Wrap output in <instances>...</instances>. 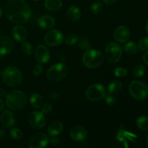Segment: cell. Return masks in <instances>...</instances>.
Masks as SVG:
<instances>
[{
	"mask_svg": "<svg viewBox=\"0 0 148 148\" xmlns=\"http://www.w3.org/2000/svg\"><path fill=\"white\" fill-rule=\"evenodd\" d=\"M5 12L10 21L19 25L26 23L31 16L30 6L25 0H10Z\"/></svg>",
	"mask_w": 148,
	"mask_h": 148,
	"instance_id": "6da1fadb",
	"label": "cell"
},
{
	"mask_svg": "<svg viewBox=\"0 0 148 148\" xmlns=\"http://www.w3.org/2000/svg\"><path fill=\"white\" fill-rule=\"evenodd\" d=\"M6 104L7 107L13 111H18L25 106L27 97L20 90H13L6 95Z\"/></svg>",
	"mask_w": 148,
	"mask_h": 148,
	"instance_id": "7a4b0ae2",
	"label": "cell"
},
{
	"mask_svg": "<svg viewBox=\"0 0 148 148\" xmlns=\"http://www.w3.org/2000/svg\"><path fill=\"white\" fill-rule=\"evenodd\" d=\"M82 62L86 67L95 69L99 67L103 62V56L100 51L88 49L82 57Z\"/></svg>",
	"mask_w": 148,
	"mask_h": 148,
	"instance_id": "3957f363",
	"label": "cell"
},
{
	"mask_svg": "<svg viewBox=\"0 0 148 148\" xmlns=\"http://www.w3.org/2000/svg\"><path fill=\"white\" fill-rule=\"evenodd\" d=\"M2 78L6 85L14 88L20 85L23 80V75L18 68L11 66L4 69Z\"/></svg>",
	"mask_w": 148,
	"mask_h": 148,
	"instance_id": "277c9868",
	"label": "cell"
},
{
	"mask_svg": "<svg viewBox=\"0 0 148 148\" xmlns=\"http://www.w3.org/2000/svg\"><path fill=\"white\" fill-rule=\"evenodd\" d=\"M69 73L67 66L63 63H58L53 65L48 70L46 77L48 79L53 82H58L64 79Z\"/></svg>",
	"mask_w": 148,
	"mask_h": 148,
	"instance_id": "5b68a950",
	"label": "cell"
},
{
	"mask_svg": "<svg viewBox=\"0 0 148 148\" xmlns=\"http://www.w3.org/2000/svg\"><path fill=\"white\" fill-rule=\"evenodd\" d=\"M129 91L131 96L137 101L145 99L148 96V86L140 81H132L129 87Z\"/></svg>",
	"mask_w": 148,
	"mask_h": 148,
	"instance_id": "8992f818",
	"label": "cell"
},
{
	"mask_svg": "<svg viewBox=\"0 0 148 148\" xmlns=\"http://www.w3.org/2000/svg\"><path fill=\"white\" fill-rule=\"evenodd\" d=\"M105 54L107 59L110 62L116 63L122 56V49L121 47L116 43H110L107 45L105 49Z\"/></svg>",
	"mask_w": 148,
	"mask_h": 148,
	"instance_id": "52a82bcc",
	"label": "cell"
},
{
	"mask_svg": "<svg viewBox=\"0 0 148 148\" xmlns=\"http://www.w3.org/2000/svg\"><path fill=\"white\" fill-rule=\"evenodd\" d=\"M85 95L90 101H101L106 96L105 88L101 84H94L87 89Z\"/></svg>",
	"mask_w": 148,
	"mask_h": 148,
	"instance_id": "ba28073f",
	"label": "cell"
},
{
	"mask_svg": "<svg viewBox=\"0 0 148 148\" xmlns=\"http://www.w3.org/2000/svg\"><path fill=\"white\" fill-rule=\"evenodd\" d=\"M64 40V36L61 31L58 30H51L47 32L44 36V41L48 46H59Z\"/></svg>",
	"mask_w": 148,
	"mask_h": 148,
	"instance_id": "9c48e42d",
	"label": "cell"
},
{
	"mask_svg": "<svg viewBox=\"0 0 148 148\" xmlns=\"http://www.w3.org/2000/svg\"><path fill=\"white\" fill-rule=\"evenodd\" d=\"M29 123L35 130H40L46 124L44 114L41 111H33L29 116Z\"/></svg>",
	"mask_w": 148,
	"mask_h": 148,
	"instance_id": "30bf717a",
	"label": "cell"
},
{
	"mask_svg": "<svg viewBox=\"0 0 148 148\" xmlns=\"http://www.w3.org/2000/svg\"><path fill=\"white\" fill-rule=\"evenodd\" d=\"M49 143V138L43 132H38L33 134L29 140V147L43 148Z\"/></svg>",
	"mask_w": 148,
	"mask_h": 148,
	"instance_id": "8fae6325",
	"label": "cell"
},
{
	"mask_svg": "<svg viewBox=\"0 0 148 148\" xmlns=\"http://www.w3.org/2000/svg\"><path fill=\"white\" fill-rule=\"evenodd\" d=\"M35 58L39 64H44L50 59V52L43 45H38L35 50Z\"/></svg>",
	"mask_w": 148,
	"mask_h": 148,
	"instance_id": "7c38bea8",
	"label": "cell"
},
{
	"mask_svg": "<svg viewBox=\"0 0 148 148\" xmlns=\"http://www.w3.org/2000/svg\"><path fill=\"white\" fill-rule=\"evenodd\" d=\"M114 36L116 41L119 43H125L130 37V30L126 26L120 25L114 31Z\"/></svg>",
	"mask_w": 148,
	"mask_h": 148,
	"instance_id": "4fadbf2b",
	"label": "cell"
},
{
	"mask_svg": "<svg viewBox=\"0 0 148 148\" xmlns=\"http://www.w3.org/2000/svg\"><path fill=\"white\" fill-rule=\"evenodd\" d=\"M14 43L8 37H0V56H5L12 51Z\"/></svg>",
	"mask_w": 148,
	"mask_h": 148,
	"instance_id": "5bb4252c",
	"label": "cell"
},
{
	"mask_svg": "<svg viewBox=\"0 0 148 148\" xmlns=\"http://www.w3.org/2000/svg\"><path fill=\"white\" fill-rule=\"evenodd\" d=\"M70 137L75 141L82 142L86 139L87 132L83 127L80 126H75L71 129Z\"/></svg>",
	"mask_w": 148,
	"mask_h": 148,
	"instance_id": "9a60e30c",
	"label": "cell"
},
{
	"mask_svg": "<svg viewBox=\"0 0 148 148\" xmlns=\"http://www.w3.org/2000/svg\"><path fill=\"white\" fill-rule=\"evenodd\" d=\"M12 35L14 40L18 42H23L27 38V30L25 28V27L18 24L12 28Z\"/></svg>",
	"mask_w": 148,
	"mask_h": 148,
	"instance_id": "2e32d148",
	"label": "cell"
},
{
	"mask_svg": "<svg viewBox=\"0 0 148 148\" xmlns=\"http://www.w3.org/2000/svg\"><path fill=\"white\" fill-rule=\"evenodd\" d=\"M0 119L3 125L7 128H10L14 124V117L12 113L8 110H5L1 113Z\"/></svg>",
	"mask_w": 148,
	"mask_h": 148,
	"instance_id": "e0dca14e",
	"label": "cell"
},
{
	"mask_svg": "<svg viewBox=\"0 0 148 148\" xmlns=\"http://www.w3.org/2000/svg\"><path fill=\"white\" fill-rule=\"evenodd\" d=\"M38 24L43 29H51L54 26L55 20L51 16L43 15L38 19Z\"/></svg>",
	"mask_w": 148,
	"mask_h": 148,
	"instance_id": "ac0fdd59",
	"label": "cell"
},
{
	"mask_svg": "<svg viewBox=\"0 0 148 148\" xmlns=\"http://www.w3.org/2000/svg\"><path fill=\"white\" fill-rule=\"evenodd\" d=\"M64 126L60 121H53L48 127L47 132L51 137H55L57 136L63 131Z\"/></svg>",
	"mask_w": 148,
	"mask_h": 148,
	"instance_id": "d6986e66",
	"label": "cell"
},
{
	"mask_svg": "<svg viewBox=\"0 0 148 148\" xmlns=\"http://www.w3.org/2000/svg\"><path fill=\"white\" fill-rule=\"evenodd\" d=\"M44 6L49 11H57L62 7V0H46Z\"/></svg>",
	"mask_w": 148,
	"mask_h": 148,
	"instance_id": "ffe728a7",
	"label": "cell"
},
{
	"mask_svg": "<svg viewBox=\"0 0 148 148\" xmlns=\"http://www.w3.org/2000/svg\"><path fill=\"white\" fill-rule=\"evenodd\" d=\"M68 17L73 21H77L81 17V11L76 6H70L67 10Z\"/></svg>",
	"mask_w": 148,
	"mask_h": 148,
	"instance_id": "44dd1931",
	"label": "cell"
},
{
	"mask_svg": "<svg viewBox=\"0 0 148 148\" xmlns=\"http://www.w3.org/2000/svg\"><path fill=\"white\" fill-rule=\"evenodd\" d=\"M30 102L32 106L34 107L35 108H41L43 102V97L38 93H34L30 96Z\"/></svg>",
	"mask_w": 148,
	"mask_h": 148,
	"instance_id": "7402d4cb",
	"label": "cell"
},
{
	"mask_svg": "<svg viewBox=\"0 0 148 148\" xmlns=\"http://www.w3.org/2000/svg\"><path fill=\"white\" fill-rule=\"evenodd\" d=\"M122 88V84L119 81H113L109 84L108 87V94L111 95H116L121 91Z\"/></svg>",
	"mask_w": 148,
	"mask_h": 148,
	"instance_id": "603a6c76",
	"label": "cell"
},
{
	"mask_svg": "<svg viewBox=\"0 0 148 148\" xmlns=\"http://www.w3.org/2000/svg\"><path fill=\"white\" fill-rule=\"evenodd\" d=\"M137 125L143 131H148V116H141L137 119Z\"/></svg>",
	"mask_w": 148,
	"mask_h": 148,
	"instance_id": "cb8c5ba5",
	"label": "cell"
},
{
	"mask_svg": "<svg viewBox=\"0 0 148 148\" xmlns=\"http://www.w3.org/2000/svg\"><path fill=\"white\" fill-rule=\"evenodd\" d=\"M137 49H138V47H137V43L133 41L128 42L124 46V51L130 55L134 54V53H137Z\"/></svg>",
	"mask_w": 148,
	"mask_h": 148,
	"instance_id": "d4e9b609",
	"label": "cell"
},
{
	"mask_svg": "<svg viewBox=\"0 0 148 148\" xmlns=\"http://www.w3.org/2000/svg\"><path fill=\"white\" fill-rule=\"evenodd\" d=\"M145 72V66L143 64L137 65L133 69V75L136 77H140L143 76Z\"/></svg>",
	"mask_w": 148,
	"mask_h": 148,
	"instance_id": "484cf974",
	"label": "cell"
},
{
	"mask_svg": "<svg viewBox=\"0 0 148 148\" xmlns=\"http://www.w3.org/2000/svg\"><path fill=\"white\" fill-rule=\"evenodd\" d=\"M103 10V5L101 1H95L91 5V11L94 14H100Z\"/></svg>",
	"mask_w": 148,
	"mask_h": 148,
	"instance_id": "4316f807",
	"label": "cell"
},
{
	"mask_svg": "<svg viewBox=\"0 0 148 148\" xmlns=\"http://www.w3.org/2000/svg\"><path fill=\"white\" fill-rule=\"evenodd\" d=\"M10 136L12 139L14 140H20V139L22 138L23 137V132L17 128H14V129H12L10 130Z\"/></svg>",
	"mask_w": 148,
	"mask_h": 148,
	"instance_id": "83f0119b",
	"label": "cell"
},
{
	"mask_svg": "<svg viewBox=\"0 0 148 148\" xmlns=\"http://www.w3.org/2000/svg\"><path fill=\"white\" fill-rule=\"evenodd\" d=\"M78 41V36L75 34H71L66 36L65 38V43L67 45H72L75 44Z\"/></svg>",
	"mask_w": 148,
	"mask_h": 148,
	"instance_id": "f1b7e54d",
	"label": "cell"
},
{
	"mask_svg": "<svg viewBox=\"0 0 148 148\" xmlns=\"http://www.w3.org/2000/svg\"><path fill=\"white\" fill-rule=\"evenodd\" d=\"M22 49L27 55H31L33 53V46L29 42H24L22 44Z\"/></svg>",
	"mask_w": 148,
	"mask_h": 148,
	"instance_id": "f546056e",
	"label": "cell"
},
{
	"mask_svg": "<svg viewBox=\"0 0 148 148\" xmlns=\"http://www.w3.org/2000/svg\"><path fill=\"white\" fill-rule=\"evenodd\" d=\"M137 47L140 51H146L148 49V37H145L139 41Z\"/></svg>",
	"mask_w": 148,
	"mask_h": 148,
	"instance_id": "4dcf8cb0",
	"label": "cell"
},
{
	"mask_svg": "<svg viewBox=\"0 0 148 148\" xmlns=\"http://www.w3.org/2000/svg\"><path fill=\"white\" fill-rule=\"evenodd\" d=\"M127 73H128L127 69L123 67H118L116 69H115V70H114V75H115V76L118 77H125L127 75Z\"/></svg>",
	"mask_w": 148,
	"mask_h": 148,
	"instance_id": "1f68e13d",
	"label": "cell"
},
{
	"mask_svg": "<svg viewBox=\"0 0 148 148\" xmlns=\"http://www.w3.org/2000/svg\"><path fill=\"white\" fill-rule=\"evenodd\" d=\"M105 98V101L106 103L108 106H113L116 103V98H114V95H111V94H108L106 96L104 97Z\"/></svg>",
	"mask_w": 148,
	"mask_h": 148,
	"instance_id": "d6a6232c",
	"label": "cell"
},
{
	"mask_svg": "<svg viewBox=\"0 0 148 148\" xmlns=\"http://www.w3.org/2000/svg\"><path fill=\"white\" fill-rule=\"evenodd\" d=\"M33 75H36V76H39L40 74L43 72V66H41L40 64H38L33 68Z\"/></svg>",
	"mask_w": 148,
	"mask_h": 148,
	"instance_id": "836d02e7",
	"label": "cell"
},
{
	"mask_svg": "<svg viewBox=\"0 0 148 148\" xmlns=\"http://www.w3.org/2000/svg\"><path fill=\"white\" fill-rule=\"evenodd\" d=\"M52 111V105L50 103H46L41 108V112L43 114H49Z\"/></svg>",
	"mask_w": 148,
	"mask_h": 148,
	"instance_id": "e575fe53",
	"label": "cell"
},
{
	"mask_svg": "<svg viewBox=\"0 0 148 148\" xmlns=\"http://www.w3.org/2000/svg\"><path fill=\"white\" fill-rule=\"evenodd\" d=\"M79 46L80 49H87V50H88V48H89V46H90L89 42H88V40H87V39L83 38L82 40H80V42H79Z\"/></svg>",
	"mask_w": 148,
	"mask_h": 148,
	"instance_id": "d590c367",
	"label": "cell"
},
{
	"mask_svg": "<svg viewBox=\"0 0 148 148\" xmlns=\"http://www.w3.org/2000/svg\"><path fill=\"white\" fill-rule=\"evenodd\" d=\"M49 143H50L52 145H57L59 144V140L56 137H53V138H51L50 140H49Z\"/></svg>",
	"mask_w": 148,
	"mask_h": 148,
	"instance_id": "8d00e7d4",
	"label": "cell"
},
{
	"mask_svg": "<svg viewBox=\"0 0 148 148\" xmlns=\"http://www.w3.org/2000/svg\"><path fill=\"white\" fill-rule=\"evenodd\" d=\"M59 97V94L56 93V92H51V93L50 94V95H49V98H51V99L53 100H56L58 99Z\"/></svg>",
	"mask_w": 148,
	"mask_h": 148,
	"instance_id": "74e56055",
	"label": "cell"
},
{
	"mask_svg": "<svg viewBox=\"0 0 148 148\" xmlns=\"http://www.w3.org/2000/svg\"><path fill=\"white\" fill-rule=\"evenodd\" d=\"M143 62H144L146 64L148 65V50L144 53V55H143Z\"/></svg>",
	"mask_w": 148,
	"mask_h": 148,
	"instance_id": "f35d334b",
	"label": "cell"
},
{
	"mask_svg": "<svg viewBox=\"0 0 148 148\" xmlns=\"http://www.w3.org/2000/svg\"><path fill=\"white\" fill-rule=\"evenodd\" d=\"M104 3L107 4H113L117 1V0H102Z\"/></svg>",
	"mask_w": 148,
	"mask_h": 148,
	"instance_id": "ab89813d",
	"label": "cell"
},
{
	"mask_svg": "<svg viewBox=\"0 0 148 148\" xmlns=\"http://www.w3.org/2000/svg\"><path fill=\"white\" fill-rule=\"evenodd\" d=\"M6 95V91L5 90L3 89V88H0V98H3Z\"/></svg>",
	"mask_w": 148,
	"mask_h": 148,
	"instance_id": "60d3db41",
	"label": "cell"
},
{
	"mask_svg": "<svg viewBox=\"0 0 148 148\" xmlns=\"http://www.w3.org/2000/svg\"><path fill=\"white\" fill-rule=\"evenodd\" d=\"M5 137V132L3 130H0V139H4Z\"/></svg>",
	"mask_w": 148,
	"mask_h": 148,
	"instance_id": "b9f144b4",
	"label": "cell"
},
{
	"mask_svg": "<svg viewBox=\"0 0 148 148\" xmlns=\"http://www.w3.org/2000/svg\"><path fill=\"white\" fill-rule=\"evenodd\" d=\"M4 101H3L2 100L0 99V111H1L3 109H4Z\"/></svg>",
	"mask_w": 148,
	"mask_h": 148,
	"instance_id": "7bdbcfd3",
	"label": "cell"
},
{
	"mask_svg": "<svg viewBox=\"0 0 148 148\" xmlns=\"http://www.w3.org/2000/svg\"><path fill=\"white\" fill-rule=\"evenodd\" d=\"M145 30L146 31H147V33H148V21L146 23V25H145Z\"/></svg>",
	"mask_w": 148,
	"mask_h": 148,
	"instance_id": "ee69618b",
	"label": "cell"
},
{
	"mask_svg": "<svg viewBox=\"0 0 148 148\" xmlns=\"http://www.w3.org/2000/svg\"><path fill=\"white\" fill-rule=\"evenodd\" d=\"M2 14H3V12H2V10H1V8L0 7V17L2 16Z\"/></svg>",
	"mask_w": 148,
	"mask_h": 148,
	"instance_id": "f6af8a7d",
	"label": "cell"
},
{
	"mask_svg": "<svg viewBox=\"0 0 148 148\" xmlns=\"http://www.w3.org/2000/svg\"><path fill=\"white\" fill-rule=\"evenodd\" d=\"M146 145H147V147H148V135L147 137V139H146Z\"/></svg>",
	"mask_w": 148,
	"mask_h": 148,
	"instance_id": "bcb514c9",
	"label": "cell"
},
{
	"mask_svg": "<svg viewBox=\"0 0 148 148\" xmlns=\"http://www.w3.org/2000/svg\"><path fill=\"white\" fill-rule=\"evenodd\" d=\"M33 1H40V0H33Z\"/></svg>",
	"mask_w": 148,
	"mask_h": 148,
	"instance_id": "7dc6e473",
	"label": "cell"
}]
</instances>
